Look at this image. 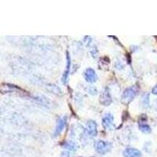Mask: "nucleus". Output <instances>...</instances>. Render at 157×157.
<instances>
[{
	"label": "nucleus",
	"instance_id": "obj_8",
	"mask_svg": "<svg viewBox=\"0 0 157 157\" xmlns=\"http://www.w3.org/2000/svg\"><path fill=\"white\" fill-rule=\"evenodd\" d=\"M65 124H66V118H61L59 120L58 123H57V127H56V130L54 131V136L57 137L59 134H61L63 131V130L64 129V127H65Z\"/></svg>",
	"mask_w": 157,
	"mask_h": 157
},
{
	"label": "nucleus",
	"instance_id": "obj_3",
	"mask_svg": "<svg viewBox=\"0 0 157 157\" xmlns=\"http://www.w3.org/2000/svg\"><path fill=\"white\" fill-rule=\"evenodd\" d=\"M113 121H114V118H113V115L108 113V114L105 115V116L103 117L102 124L106 130H113L114 128Z\"/></svg>",
	"mask_w": 157,
	"mask_h": 157
},
{
	"label": "nucleus",
	"instance_id": "obj_10",
	"mask_svg": "<svg viewBox=\"0 0 157 157\" xmlns=\"http://www.w3.org/2000/svg\"><path fill=\"white\" fill-rule=\"evenodd\" d=\"M139 128L143 133H146V134L150 133L151 132V130H151V127H150L147 123H145V122H140Z\"/></svg>",
	"mask_w": 157,
	"mask_h": 157
},
{
	"label": "nucleus",
	"instance_id": "obj_15",
	"mask_svg": "<svg viewBox=\"0 0 157 157\" xmlns=\"http://www.w3.org/2000/svg\"><path fill=\"white\" fill-rule=\"evenodd\" d=\"M155 109H156L157 111V101H156V103H155Z\"/></svg>",
	"mask_w": 157,
	"mask_h": 157
},
{
	"label": "nucleus",
	"instance_id": "obj_5",
	"mask_svg": "<svg viewBox=\"0 0 157 157\" xmlns=\"http://www.w3.org/2000/svg\"><path fill=\"white\" fill-rule=\"evenodd\" d=\"M124 157H141L142 154L140 150L134 148H127L123 152Z\"/></svg>",
	"mask_w": 157,
	"mask_h": 157
},
{
	"label": "nucleus",
	"instance_id": "obj_9",
	"mask_svg": "<svg viewBox=\"0 0 157 157\" xmlns=\"http://www.w3.org/2000/svg\"><path fill=\"white\" fill-rule=\"evenodd\" d=\"M67 57V65H66V69L64 71V74L62 75V82L64 84H66L67 80H68V77L69 75L70 71V66H71V60H70V55L68 54V52H67L66 54Z\"/></svg>",
	"mask_w": 157,
	"mask_h": 157
},
{
	"label": "nucleus",
	"instance_id": "obj_6",
	"mask_svg": "<svg viewBox=\"0 0 157 157\" xmlns=\"http://www.w3.org/2000/svg\"><path fill=\"white\" fill-rule=\"evenodd\" d=\"M86 130L87 131V134H90L92 137H95L98 134V130H97V123L95 121L90 120L86 123Z\"/></svg>",
	"mask_w": 157,
	"mask_h": 157
},
{
	"label": "nucleus",
	"instance_id": "obj_4",
	"mask_svg": "<svg viewBox=\"0 0 157 157\" xmlns=\"http://www.w3.org/2000/svg\"><path fill=\"white\" fill-rule=\"evenodd\" d=\"M84 77H85V79H86V82H90V83H93L95 82L98 79V76H97V74L95 72L93 68H87L84 73Z\"/></svg>",
	"mask_w": 157,
	"mask_h": 157
},
{
	"label": "nucleus",
	"instance_id": "obj_2",
	"mask_svg": "<svg viewBox=\"0 0 157 157\" xmlns=\"http://www.w3.org/2000/svg\"><path fill=\"white\" fill-rule=\"evenodd\" d=\"M95 148L98 153L105 155L109 152L112 148V144L105 141H98L95 144Z\"/></svg>",
	"mask_w": 157,
	"mask_h": 157
},
{
	"label": "nucleus",
	"instance_id": "obj_11",
	"mask_svg": "<svg viewBox=\"0 0 157 157\" xmlns=\"http://www.w3.org/2000/svg\"><path fill=\"white\" fill-rule=\"evenodd\" d=\"M64 148H66L68 151H75L77 149V145L75 143L71 142V141H68L64 145Z\"/></svg>",
	"mask_w": 157,
	"mask_h": 157
},
{
	"label": "nucleus",
	"instance_id": "obj_12",
	"mask_svg": "<svg viewBox=\"0 0 157 157\" xmlns=\"http://www.w3.org/2000/svg\"><path fill=\"white\" fill-rule=\"evenodd\" d=\"M142 104L145 107H148V106L149 105V95H148V94L143 95Z\"/></svg>",
	"mask_w": 157,
	"mask_h": 157
},
{
	"label": "nucleus",
	"instance_id": "obj_1",
	"mask_svg": "<svg viewBox=\"0 0 157 157\" xmlns=\"http://www.w3.org/2000/svg\"><path fill=\"white\" fill-rule=\"evenodd\" d=\"M138 87L137 86H130V87L127 88V89L124 90L123 94V96H122V101L123 103H124L125 105H128L130 102L134 100V98H135L136 95L138 93Z\"/></svg>",
	"mask_w": 157,
	"mask_h": 157
},
{
	"label": "nucleus",
	"instance_id": "obj_7",
	"mask_svg": "<svg viewBox=\"0 0 157 157\" xmlns=\"http://www.w3.org/2000/svg\"><path fill=\"white\" fill-rule=\"evenodd\" d=\"M100 101L102 105H109L111 104V102H112V98H111L109 90H108L107 88H105V89L104 90L103 92L101 93Z\"/></svg>",
	"mask_w": 157,
	"mask_h": 157
},
{
	"label": "nucleus",
	"instance_id": "obj_13",
	"mask_svg": "<svg viewBox=\"0 0 157 157\" xmlns=\"http://www.w3.org/2000/svg\"><path fill=\"white\" fill-rule=\"evenodd\" d=\"M88 93L91 94H97V90L94 87H88L87 89Z\"/></svg>",
	"mask_w": 157,
	"mask_h": 157
},
{
	"label": "nucleus",
	"instance_id": "obj_14",
	"mask_svg": "<svg viewBox=\"0 0 157 157\" xmlns=\"http://www.w3.org/2000/svg\"><path fill=\"white\" fill-rule=\"evenodd\" d=\"M152 93L153 94L157 95V85H156V86H154L153 88H152Z\"/></svg>",
	"mask_w": 157,
	"mask_h": 157
}]
</instances>
